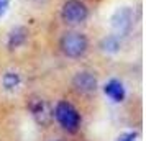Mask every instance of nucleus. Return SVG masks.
Masks as SVG:
<instances>
[{
	"label": "nucleus",
	"mask_w": 146,
	"mask_h": 141,
	"mask_svg": "<svg viewBox=\"0 0 146 141\" xmlns=\"http://www.w3.org/2000/svg\"><path fill=\"white\" fill-rule=\"evenodd\" d=\"M54 118L69 133H76L80 126V115L71 102L59 100L54 107Z\"/></svg>",
	"instance_id": "nucleus-2"
},
{
	"label": "nucleus",
	"mask_w": 146,
	"mask_h": 141,
	"mask_svg": "<svg viewBox=\"0 0 146 141\" xmlns=\"http://www.w3.org/2000/svg\"><path fill=\"white\" fill-rule=\"evenodd\" d=\"M120 46H121V41H120V36H117V34H108V36H105L104 40L100 41V48H102V51L110 53V54L118 53Z\"/></svg>",
	"instance_id": "nucleus-9"
},
{
	"label": "nucleus",
	"mask_w": 146,
	"mask_h": 141,
	"mask_svg": "<svg viewBox=\"0 0 146 141\" xmlns=\"http://www.w3.org/2000/svg\"><path fill=\"white\" fill-rule=\"evenodd\" d=\"M59 48L62 54L71 59H79L89 49V40L80 31H67L62 34L59 41Z\"/></svg>",
	"instance_id": "nucleus-1"
},
{
	"label": "nucleus",
	"mask_w": 146,
	"mask_h": 141,
	"mask_svg": "<svg viewBox=\"0 0 146 141\" xmlns=\"http://www.w3.org/2000/svg\"><path fill=\"white\" fill-rule=\"evenodd\" d=\"M28 40V30L25 26H15L12 28V31L8 33L7 44L10 49H17V48L23 46Z\"/></svg>",
	"instance_id": "nucleus-8"
},
{
	"label": "nucleus",
	"mask_w": 146,
	"mask_h": 141,
	"mask_svg": "<svg viewBox=\"0 0 146 141\" xmlns=\"http://www.w3.org/2000/svg\"><path fill=\"white\" fill-rule=\"evenodd\" d=\"M136 138H138V133H135V131H130V133L120 134L117 141H136Z\"/></svg>",
	"instance_id": "nucleus-11"
},
{
	"label": "nucleus",
	"mask_w": 146,
	"mask_h": 141,
	"mask_svg": "<svg viewBox=\"0 0 146 141\" xmlns=\"http://www.w3.org/2000/svg\"><path fill=\"white\" fill-rule=\"evenodd\" d=\"M8 5H10V0H0V17H3L7 13Z\"/></svg>",
	"instance_id": "nucleus-12"
},
{
	"label": "nucleus",
	"mask_w": 146,
	"mask_h": 141,
	"mask_svg": "<svg viewBox=\"0 0 146 141\" xmlns=\"http://www.w3.org/2000/svg\"><path fill=\"white\" fill-rule=\"evenodd\" d=\"M104 94L113 102H123L126 97V92H125V87L123 84L118 81V79H110L104 85Z\"/></svg>",
	"instance_id": "nucleus-7"
},
{
	"label": "nucleus",
	"mask_w": 146,
	"mask_h": 141,
	"mask_svg": "<svg viewBox=\"0 0 146 141\" xmlns=\"http://www.w3.org/2000/svg\"><path fill=\"white\" fill-rule=\"evenodd\" d=\"M2 82H3V87L7 89V90H15V89L20 85V74H17V72H5L3 74V79H2Z\"/></svg>",
	"instance_id": "nucleus-10"
},
{
	"label": "nucleus",
	"mask_w": 146,
	"mask_h": 141,
	"mask_svg": "<svg viewBox=\"0 0 146 141\" xmlns=\"http://www.w3.org/2000/svg\"><path fill=\"white\" fill-rule=\"evenodd\" d=\"M61 20L67 26H79L89 18V8L82 0H66L61 7Z\"/></svg>",
	"instance_id": "nucleus-3"
},
{
	"label": "nucleus",
	"mask_w": 146,
	"mask_h": 141,
	"mask_svg": "<svg viewBox=\"0 0 146 141\" xmlns=\"http://www.w3.org/2000/svg\"><path fill=\"white\" fill-rule=\"evenodd\" d=\"M30 112L33 115V118L38 123L41 125H46L48 121H49V108H48L46 102L43 100V99H33V100L30 102Z\"/></svg>",
	"instance_id": "nucleus-6"
},
{
	"label": "nucleus",
	"mask_w": 146,
	"mask_h": 141,
	"mask_svg": "<svg viewBox=\"0 0 146 141\" xmlns=\"http://www.w3.org/2000/svg\"><path fill=\"white\" fill-rule=\"evenodd\" d=\"M72 85L79 94H92L97 90V77L89 71H80L74 75Z\"/></svg>",
	"instance_id": "nucleus-5"
},
{
	"label": "nucleus",
	"mask_w": 146,
	"mask_h": 141,
	"mask_svg": "<svg viewBox=\"0 0 146 141\" xmlns=\"http://www.w3.org/2000/svg\"><path fill=\"white\" fill-rule=\"evenodd\" d=\"M110 26L113 30V34H117V36L130 34L135 26V10L131 7L117 8L110 18Z\"/></svg>",
	"instance_id": "nucleus-4"
}]
</instances>
